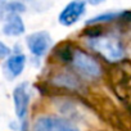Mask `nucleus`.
Segmentation results:
<instances>
[{"mask_svg":"<svg viewBox=\"0 0 131 131\" xmlns=\"http://www.w3.org/2000/svg\"><path fill=\"white\" fill-rule=\"evenodd\" d=\"M89 45L90 48H93L94 50H96L98 53H100L105 59H108L109 62H114V60H119L123 58L125 54V49L122 42L112 36H94L89 40Z\"/></svg>","mask_w":131,"mask_h":131,"instance_id":"f257e3e1","label":"nucleus"},{"mask_svg":"<svg viewBox=\"0 0 131 131\" xmlns=\"http://www.w3.org/2000/svg\"><path fill=\"white\" fill-rule=\"evenodd\" d=\"M26 10V7L22 2H18V0H16V2H12L9 3L7 7H5V12L8 14H19V13H23Z\"/></svg>","mask_w":131,"mask_h":131,"instance_id":"9d476101","label":"nucleus"},{"mask_svg":"<svg viewBox=\"0 0 131 131\" xmlns=\"http://www.w3.org/2000/svg\"><path fill=\"white\" fill-rule=\"evenodd\" d=\"M25 64H26V57L23 54H16L9 57L3 67L5 77L8 80H13L18 77L25 68Z\"/></svg>","mask_w":131,"mask_h":131,"instance_id":"0eeeda50","label":"nucleus"},{"mask_svg":"<svg viewBox=\"0 0 131 131\" xmlns=\"http://www.w3.org/2000/svg\"><path fill=\"white\" fill-rule=\"evenodd\" d=\"M26 42L30 51L35 57H42L51 44V36L48 31H37L27 36Z\"/></svg>","mask_w":131,"mask_h":131,"instance_id":"39448f33","label":"nucleus"},{"mask_svg":"<svg viewBox=\"0 0 131 131\" xmlns=\"http://www.w3.org/2000/svg\"><path fill=\"white\" fill-rule=\"evenodd\" d=\"M126 13V12H125ZM125 13H121V12H105L103 14H99L91 19H89L86 22V25H98V23H104V22H111V21H114L117 18H122L125 16Z\"/></svg>","mask_w":131,"mask_h":131,"instance_id":"1a4fd4ad","label":"nucleus"},{"mask_svg":"<svg viewBox=\"0 0 131 131\" xmlns=\"http://www.w3.org/2000/svg\"><path fill=\"white\" fill-rule=\"evenodd\" d=\"M10 55V49L4 44L0 41V58H7Z\"/></svg>","mask_w":131,"mask_h":131,"instance_id":"9b49d317","label":"nucleus"},{"mask_svg":"<svg viewBox=\"0 0 131 131\" xmlns=\"http://www.w3.org/2000/svg\"><path fill=\"white\" fill-rule=\"evenodd\" d=\"M5 2H7V0H0V7H2L3 4H5Z\"/></svg>","mask_w":131,"mask_h":131,"instance_id":"ddd939ff","label":"nucleus"},{"mask_svg":"<svg viewBox=\"0 0 131 131\" xmlns=\"http://www.w3.org/2000/svg\"><path fill=\"white\" fill-rule=\"evenodd\" d=\"M85 10H86V3L84 0H72L60 12L58 21L63 26H67V27L72 26L84 16Z\"/></svg>","mask_w":131,"mask_h":131,"instance_id":"20e7f679","label":"nucleus"},{"mask_svg":"<svg viewBox=\"0 0 131 131\" xmlns=\"http://www.w3.org/2000/svg\"><path fill=\"white\" fill-rule=\"evenodd\" d=\"M34 131H79V128L64 118L45 116L36 119Z\"/></svg>","mask_w":131,"mask_h":131,"instance_id":"7ed1b4c3","label":"nucleus"},{"mask_svg":"<svg viewBox=\"0 0 131 131\" xmlns=\"http://www.w3.org/2000/svg\"><path fill=\"white\" fill-rule=\"evenodd\" d=\"M19 2H21V0H19Z\"/></svg>","mask_w":131,"mask_h":131,"instance_id":"4468645a","label":"nucleus"},{"mask_svg":"<svg viewBox=\"0 0 131 131\" xmlns=\"http://www.w3.org/2000/svg\"><path fill=\"white\" fill-rule=\"evenodd\" d=\"M72 63L79 72L89 79H98L102 73L99 63L88 53L82 50H75L72 53Z\"/></svg>","mask_w":131,"mask_h":131,"instance_id":"f03ea898","label":"nucleus"},{"mask_svg":"<svg viewBox=\"0 0 131 131\" xmlns=\"http://www.w3.org/2000/svg\"><path fill=\"white\" fill-rule=\"evenodd\" d=\"M102 2H104V0H89V3L93 4V5H96V4H99V3H102Z\"/></svg>","mask_w":131,"mask_h":131,"instance_id":"f8f14e48","label":"nucleus"},{"mask_svg":"<svg viewBox=\"0 0 131 131\" xmlns=\"http://www.w3.org/2000/svg\"><path fill=\"white\" fill-rule=\"evenodd\" d=\"M13 100H14V109H16L17 117L19 119H23L27 114L28 102H30V93H28L27 82H22L18 86H16L13 91Z\"/></svg>","mask_w":131,"mask_h":131,"instance_id":"423d86ee","label":"nucleus"},{"mask_svg":"<svg viewBox=\"0 0 131 131\" xmlns=\"http://www.w3.org/2000/svg\"><path fill=\"white\" fill-rule=\"evenodd\" d=\"M3 34L7 36H21L25 34V25L19 14H8L3 26Z\"/></svg>","mask_w":131,"mask_h":131,"instance_id":"6e6552de","label":"nucleus"}]
</instances>
